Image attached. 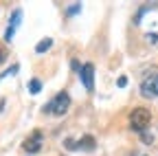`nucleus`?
I'll return each mask as SVG.
<instances>
[{
    "label": "nucleus",
    "mask_w": 158,
    "mask_h": 156,
    "mask_svg": "<svg viewBox=\"0 0 158 156\" xmlns=\"http://www.w3.org/2000/svg\"><path fill=\"white\" fill-rule=\"evenodd\" d=\"M64 145H66L68 150H86V152H94V150H97V141H94V136H90V134L81 136L79 141H70V139H66Z\"/></svg>",
    "instance_id": "3"
},
{
    "label": "nucleus",
    "mask_w": 158,
    "mask_h": 156,
    "mask_svg": "<svg viewBox=\"0 0 158 156\" xmlns=\"http://www.w3.org/2000/svg\"><path fill=\"white\" fill-rule=\"evenodd\" d=\"M147 40H149V42H158V35H154V33H149V35H147Z\"/></svg>",
    "instance_id": "12"
},
{
    "label": "nucleus",
    "mask_w": 158,
    "mask_h": 156,
    "mask_svg": "<svg viewBox=\"0 0 158 156\" xmlns=\"http://www.w3.org/2000/svg\"><path fill=\"white\" fill-rule=\"evenodd\" d=\"M68 106H70V97L66 92H57L53 99L44 106V112H51L55 116H62V114L68 112Z\"/></svg>",
    "instance_id": "2"
},
{
    "label": "nucleus",
    "mask_w": 158,
    "mask_h": 156,
    "mask_svg": "<svg viewBox=\"0 0 158 156\" xmlns=\"http://www.w3.org/2000/svg\"><path fill=\"white\" fill-rule=\"evenodd\" d=\"M79 9H81V2H75V5H73V7L68 9V15H75V13H77Z\"/></svg>",
    "instance_id": "10"
},
{
    "label": "nucleus",
    "mask_w": 158,
    "mask_h": 156,
    "mask_svg": "<svg viewBox=\"0 0 158 156\" xmlns=\"http://www.w3.org/2000/svg\"><path fill=\"white\" fill-rule=\"evenodd\" d=\"M51 46H53V40H51V37H44V40L35 46V51H37V53H44V51H48Z\"/></svg>",
    "instance_id": "8"
},
{
    "label": "nucleus",
    "mask_w": 158,
    "mask_h": 156,
    "mask_svg": "<svg viewBox=\"0 0 158 156\" xmlns=\"http://www.w3.org/2000/svg\"><path fill=\"white\" fill-rule=\"evenodd\" d=\"M116 84H118V86H121V88H123V86L127 84V79H125V77H118V79H116Z\"/></svg>",
    "instance_id": "11"
},
{
    "label": "nucleus",
    "mask_w": 158,
    "mask_h": 156,
    "mask_svg": "<svg viewBox=\"0 0 158 156\" xmlns=\"http://www.w3.org/2000/svg\"><path fill=\"white\" fill-rule=\"evenodd\" d=\"M20 20H22V11L15 9V11H13V15H11V20H9V27H7V31H5V40H7V42H11V40H13V35H15L18 27H20Z\"/></svg>",
    "instance_id": "7"
},
{
    "label": "nucleus",
    "mask_w": 158,
    "mask_h": 156,
    "mask_svg": "<svg viewBox=\"0 0 158 156\" xmlns=\"http://www.w3.org/2000/svg\"><path fill=\"white\" fill-rule=\"evenodd\" d=\"M5 57H7V53H5L2 48H0V64H2V62H5Z\"/></svg>",
    "instance_id": "13"
},
{
    "label": "nucleus",
    "mask_w": 158,
    "mask_h": 156,
    "mask_svg": "<svg viewBox=\"0 0 158 156\" xmlns=\"http://www.w3.org/2000/svg\"><path fill=\"white\" fill-rule=\"evenodd\" d=\"M141 95H143V97H149V99L158 97V73L147 75L145 79H143V84H141Z\"/></svg>",
    "instance_id": "4"
},
{
    "label": "nucleus",
    "mask_w": 158,
    "mask_h": 156,
    "mask_svg": "<svg viewBox=\"0 0 158 156\" xmlns=\"http://www.w3.org/2000/svg\"><path fill=\"white\" fill-rule=\"evenodd\" d=\"M40 90H42V82H40V79H31L29 82V92L31 95H37Z\"/></svg>",
    "instance_id": "9"
},
{
    "label": "nucleus",
    "mask_w": 158,
    "mask_h": 156,
    "mask_svg": "<svg viewBox=\"0 0 158 156\" xmlns=\"http://www.w3.org/2000/svg\"><path fill=\"white\" fill-rule=\"evenodd\" d=\"M22 147H24L27 152H31V154L40 152V150H42V132H40V130H33L27 139H24Z\"/></svg>",
    "instance_id": "5"
},
{
    "label": "nucleus",
    "mask_w": 158,
    "mask_h": 156,
    "mask_svg": "<svg viewBox=\"0 0 158 156\" xmlns=\"http://www.w3.org/2000/svg\"><path fill=\"white\" fill-rule=\"evenodd\" d=\"M79 77H81V84L86 86L88 92L94 90V66L92 64H84L79 68Z\"/></svg>",
    "instance_id": "6"
},
{
    "label": "nucleus",
    "mask_w": 158,
    "mask_h": 156,
    "mask_svg": "<svg viewBox=\"0 0 158 156\" xmlns=\"http://www.w3.org/2000/svg\"><path fill=\"white\" fill-rule=\"evenodd\" d=\"M152 123V112L147 108H134L130 112V128L134 132H145Z\"/></svg>",
    "instance_id": "1"
}]
</instances>
